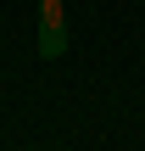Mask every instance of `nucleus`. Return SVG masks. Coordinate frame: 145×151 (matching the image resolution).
Returning a JSON list of instances; mask_svg holds the SVG:
<instances>
[{
    "label": "nucleus",
    "mask_w": 145,
    "mask_h": 151,
    "mask_svg": "<svg viewBox=\"0 0 145 151\" xmlns=\"http://www.w3.org/2000/svg\"><path fill=\"white\" fill-rule=\"evenodd\" d=\"M39 56H50V62L67 56V34L61 28H39Z\"/></svg>",
    "instance_id": "obj_1"
},
{
    "label": "nucleus",
    "mask_w": 145,
    "mask_h": 151,
    "mask_svg": "<svg viewBox=\"0 0 145 151\" xmlns=\"http://www.w3.org/2000/svg\"><path fill=\"white\" fill-rule=\"evenodd\" d=\"M39 28H61V0H45L39 6Z\"/></svg>",
    "instance_id": "obj_2"
}]
</instances>
